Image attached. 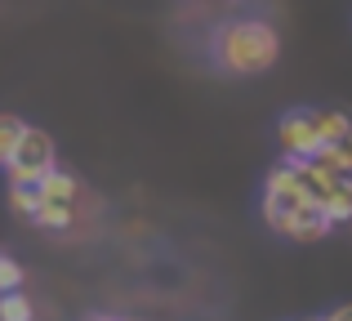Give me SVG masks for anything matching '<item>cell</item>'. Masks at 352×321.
I'll return each instance as SVG.
<instances>
[{"label":"cell","mask_w":352,"mask_h":321,"mask_svg":"<svg viewBox=\"0 0 352 321\" xmlns=\"http://www.w3.org/2000/svg\"><path fill=\"white\" fill-rule=\"evenodd\" d=\"M312 121H317L321 148H326V143H344V139H352V116H348V112H335V107H326V112H312Z\"/></svg>","instance_id":"9"},{"label":"cell","mask_w":352,"mask_h":321,"mask_svg":"<svg viewBox=\"0 0 352 321\" xmlns=\"http://www.w3.org/2000/svg\"><path fill=\"white\" fill-rule=\"evenodd\" d=\"M303 206V192L299 179H294V161H281L272 174H267V192H263V223L272 232H285L290 214Z\"/></svg>","instance_id":"2"},{"label":"cell","mask_w":352,"mask_h":321,"mask_svg":"<svg viewBox=\"0 0 352 321\" xmlns=\"http://www.w3.org/2000/svg\"><path fill=\"white\" fill-rule=\"evenodd\" d=\"M321 214H326V223L335 228V223H348L352 219V179H339V183H330V192H326V201H321Z\"/></svg>","instance_id":"8"},{"label":"cell","mask_w":352,"mask_h":321,"mask_svg":"<svg viewBox=\"0 0 352 321\" xmlns=\"http://www.w3.org/2000/svg\"><path fill=\"white\" fill-rule=\"evenodd\" d=\"M326 232H330L326 214H321L317 206H308V201H303V206L290 214V223H285V236H290V241H321Z\"/></svg>","instance_id":"7"},{"label":"cell","mask_w":352,"mask_h":321,"mask_svg":"<svg viewBox=\"0 0 352 321\" xmlns=\"http://www.w3.org/2000/svg\"><path fill=\"white\" fill-rule=\"evenodd\" d=\"M5 170H9V183H41L45 174L54 170V139L45 130H32V125H27Z\"/></svg>","instance_id":"3"},{"label":"cell","mask_w":352,"mask_h":321,"mask_svg":"<svg viewBox=\"0 0 352 321\" xmlns=\"http://www.w3.org/2000/svg\"><path fill=\"white\" fill-rule=\"evenodd\" d=\"M308 165L317 174H326L330 183H339V179H352V139L344 143H326V148H317L308 157Z\"/></svg>","instance_id":"6"},{"label":"cell","mask_w":352,"mask_h":321,"mask_svg":"<svg viewBox=\"0 0 352 321\" xmlns=\"http://www.w3.org/2000/svg\"><path fill=\"white\" fill-rule=\"evenodd\" d=\"M85 321H112V317H103V313H94V317H85Z\"/></svg>","instance_id":"16"},{"label":"cell","mask_w":352,"mask_h":321,"mask_svg":"<svg viewBox=\"0 0 352 321\" xmlns=\"http://www.w3.org/2000/svg\"><path fill=\"white\" fill-rule=\"evenodd\" d=\"M14 290H23V263L0 254V295H14Z\"/></svg>","instance_id":"14"},{"label":"cell","mask_w":352,"mask_h":321,"mask_svg":"<svg viewBox=\"0 0 352 321\" xmlns=\"http://www.w3.org/2000/svg\"><path fill=\"white\" fill-rule=\"evenodd\" d=\"M326 321H352V304H344V308H335Z\"/></svg>","instance_id":"15"},{"label":"cell","mask_w":352,"mask_h":321,"mask_svg":"<svg viewBox=\"0 0 352 321\" xmlns=\"http://www.w3.org/2000/svg\"><path fill=\"white\" fill-rule=\"evenodd\" d=\"M32 299L23 295V290H14V295H0V321H32Z\"/></svg>","instance_id":"13"},{"label":"cell","mask_w":352,"mask_h":321,"mask_svg":"<svg viewBox=\"0 0 352 321\" xmlns=\"http://www.w3.org/2000/svg\"><path fill=\"white\" fill-rule=\"evenodd\" d=\"M23 130L27 125L18 121V116H0V165H9V157H14V148H18V139H23Z\"/></svg>","instance_id":"12"},{"label":"cell","mask_w":352,"mask_h":321,"mask_svg":"<svg viewBox=\"0 0 352 321\" xmlns=\"http://www.w3.org/2000/svg\"><path fill=\"white\" fill-rule=\"evenodd\" d=\"M112 321H138V317H112Z\"/></svg>","instance_id":"17"},{"label":"cell","mask_w":352,"mask_h":321,"mask_svg":"<svg viewBox=\"0 0 352 321\" xmlns=\"http://www.w3.org/2000/svg\"><path fill=\"white\" fill-rule=\"evenodd\" d=\"M36 188H41L45 206H72V210H80V197H85V192H80V179L72 170H58V165H54Z\"/></svg>","instance_id":"5"},{"label":"cell","mask_w":352,"mask_h":321,"mask_svg":"<svg viewBox=\"0 0 352 321\" xmlns=\"http://www.w3.org/2000/svg\"><path fill=\"white\" fill-rule=\"evenodd\" d=\"M214 54H219V63H223L228 71H236V76H258V71H267L276 63L281 41H276V32L263 23V18H236V23H228L223 32H219Z\"/></svg>","instance_id":"1"},{"label":"cell","mask_w":352,"mask_h":321,"mask_svg":"<svg viewBox=\"0 0 352 321\" xmlns=\"http://www.w3.org/2000/svg\"><path fill=\"white\" fill-rule=\"evenodd\" d=\"M9 206L32 219L36 210H41V188H36V183H9Z\"/></svg>","instance_id":"11"},{"label":"cell","mask_w":352,"mask_h":321,"mask_svg":"<svg viewBox=\"0 0 352 321\" xmlns=\"http://www.w3.org/2000/svg\"><path fill=\"white\" fill-rule=\"evenodd\" d=\"M32 223L50 228V232H67V228L76 223V210H72V206H45V201H41V210L32 214Z\"/></svg>","instance_id":"10"},{"label":"cell","mask_w":352,"mask_h":321,"mask_svg":"<svg viewBox=\"0 0 352 321\" xmlns=\"http://www.w3.org/2000/svg\"><path fill=\"white\" fill-rule=\"evenodd\" d=\"M276 143H281L285 161H308L312 152L321 148V134H317V121H312V107H294V112H285L281 125H276Z\"/></svg>","instance_id":"4"}]
</instances>
